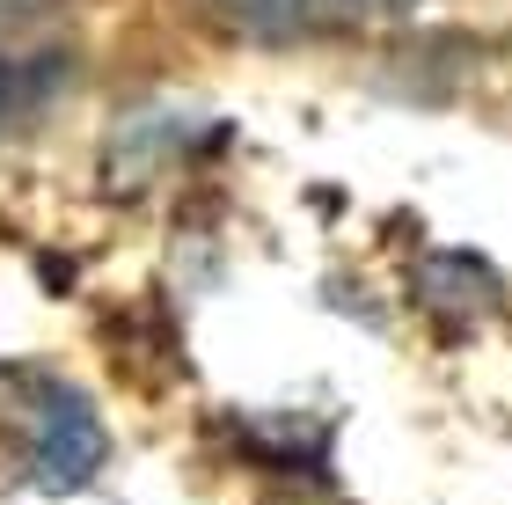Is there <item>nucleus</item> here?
<instances>
[{"mask_svg":"<svg viewBox=\"0 0 512 505\" xmlns=\"http://www.w3.org/2000/svg\"><path fill=\"white\" fill-rule=\"evenodd\" d=\"M227 30L242 37H308V30H344L366 15H395L410 0H205Z\"/></svg>","mask_w":512,"mask_h":505,"instance_id":"f257e3e1","label":"nucleus"},{"mask_svg":"<svg viewBox=\"0 0 512 505\" xmlns=\"http://www.w3.org/2000/svg\"><path fill=\"white\" fill-rule=\"evenodd\" d=\"M15 110H22V66H15V59H0V125H8Z\"/></svg>","mask_w":512,"mask_h":505,"instance_id":"f03ea898","label":"nucleus"},{"mask_svg":"<svg viewBox=\"0 0 512 505\" xmlns=\"http://www.w3.org/2000/svg\"><path fill=\"white\" fill-rule=\"evenodd\" d=\"M52 0H0V22H15V15H44Z\"/></svg>","mask_w":512,"mask_h":505,"instance_id":"7ed1b4c3","label":"nucleus"}]
</instances>
